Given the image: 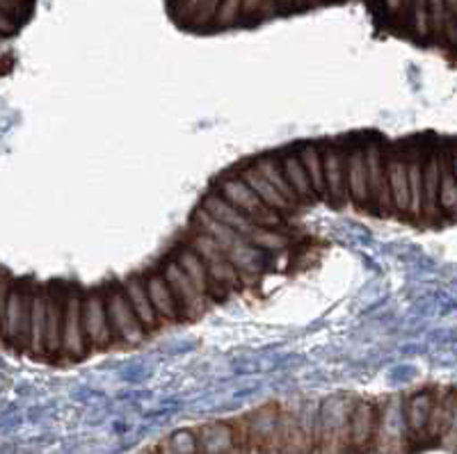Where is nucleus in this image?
<instances>
[{
	"mask_svg": "<svg viewBox=\"0 0 457 454\" xmlns=\"http://www.w3.org/2000/svg\"><path fill=\"white\" fill-rule=\"evenodd\" d=\"M354 404L348 395H337L322 402L320 407V454H345L348 452L350 420H353Z\"/></svg>",
	"mask_w": 457,
	"mask_h": 454,
	"instance_id": "f257e3e1",
	"label": "nucleus"
},
{
	"mask_svg": "<svg viewBox=\"0 0 457 454\" xmlns=\"http://www.w3.org/2000/svg\"><path fill=\"white\" fill-rule=\"evenodd\" d=\"M218 194H222L228 203H234L236 208H240L243 212H247L250 217H254V222L261 227L275 228L281 224L279 212L272 210V208L265 206L261 202V196L252 190L247 183L240 178V176H228L218 183Z\"/></svg>",
	"mask_w": 457,
	"mask_h": 454,
	"instance_id": "f03ea898",
	"label": "nucleus"
},
{
	"mask_svg": "<svg viewBox=\"0 0 457 454\" xmlns=\"http://www.w3.org/2000/svg\"><path fill=\"white\" fill-rule=\"evenodd\" d=\"M105 297V310H108V322L112 335H117L120 341H124L126 345H137V343L145 341V326H142L140 318L130 306L129 297H126L124 288L114 290L110 288Z\"/></svg>",
	"mask_w": 457,
	"mask_h": 454,
	"instance_id": "7ed1b4c3",
	"label": "nucleus"
},
{
	"mask_svg": "<svg viewBox=\"0 0 457 454\" xmlns=\"http://www.w3.org/2000/svg\"><path fill=\"white\" fill-rule=\"evenodd\" d=\"M89 350L83 325V294L67 290L64 297V331H62V357L83 359Z\"/></svg>",
	"mask_w": 457,
	"mask_h": 454,
	"instance_id": "20e7f679",
	"label": "nucleus"
},
{
	"mask_svg": "<svg viewBox=\"0 0 457 454\" xmlns=\"http://www.w3.org/2000/svg\"><path fill=\"white\" fill-rule=\"evenodd\" d=\"M161 274L165 277L167 285H170L171 294H174V300H177L181 318H197L204 310L206 297L195 288L193 279L187 277L186 269H183L177 260H167V263L162 265Z\"/></svg>",
	"mask_w": 457,
	"mask_h": 454,
	"instance_id": "39448f33",
	"label": "nucleus"
},
{
	"mask_svg": "<svg viewBox=\"0 0 457 454\" xmlns=\"http://www.w3.org/2000/svg\"><path fill=\"white\" fill-rule=\"evenodd\" d=\"M379 432V413L375 404L357 402L350 420L348 452L345 454H369L370 448L378 443Z\"/></svg>",
	"mask_w": 457,
	"mask_h": 454,
	"instance_id": "423d86ee",
	"label": "nucleus"
},
{
	"mask_svg": "<svg viewBox=\"0 0 457 454\" xmlns=\"http://www.w3.org/2000/svg\"><path fill=\"white\" fill-rule=\"evenodd\" d=\"M279 418L281 409L275 404L259 409L245 418V429L250 436V445L263 454L277 452V441H279Z\"/></svg>",
	"mask_w": 457,
	"mask_h": 454,
	"instance_id": "0eeeda50",
	"label": "nucleus"
},
{
	"mask_svg": "<svg viewBox=\"0 0 457 454\" xmlns=\"http://www.w3.org/2000/svg\"><path fill=\"white\" fill-rule=\"evenodd\" d=\"M199 454H247L252 445L240 441L236 425L213 423L197 433Z\"/></svg>",
	"mask_w": 457,
	"mask_h": 454,
	"instance_id": "6e6552de",
	"label": "nucleus"
},
{
	"mask_svg": "<svg viewBox=\"0 0 457 454\" xmlns=\"http://www.w3.org/2000/svg\"><path fill=\"white\" fill-rule=\"evenodd\" d=\"M83 325L92 350H105L110 345L112 329L105 310V297L101 293H87L83 297Z\"/></svg>",
	"mask_w": 457,
	"mask_h": 454,
	"instance_id": "1a4fd4ad",
	"label": "nucleus"
},
{
	"mask_svg": "<svg viewBox=\"0 0 457 454\" xmlns=\"http://www.w3.org/2000/svg\"><path fill=\"white\" fill-rule=\"evenodd\" d=\"M366 167H369V192L370 202L375 203L382 215H389L395 210L394 202H391V190H389V176H386V165L382 161V151L378 144L366 146Z\"/></svg>",
	"mask_w": 457,
	"mask_h": 454,
	"instance_id": "9d476101",
	"label": "nucleus"
},
{
	"mask_svg": "<svg viewBox=\"0 0 457 454\" xmlns=\"http://www.w3.org/2000/svg\"><path fill=\"white\" fill-rule=\"evenodd\" d=\"M46 320H48V285L32 288L30 306V338L26 354L35 359H46Z\"/></svg>",
	"mask_w": 457,
	"mask_h": 454,
	"instance_id": "9b49d317",
	"label": "nucleus"
},
{
	"mask_svg": "<svg viewBox=\"0 0 457 454\" xmlns=\"http://www.w3.org/2000/svg\"><path fill=\"white\" fill-rule=\"evenodd\" d=\"M202 210H206L208 215L215 217L218 222L227 224V227L236 228L238 233H243L245 238H250V233L256 231L259 224L254 222V217H250L247 212H243L240 208H236L234 203H228L222 194H208L202 199Z\"/></svg>",
	"mask_w": 457,
	"mask_h": 454,
	"instance_id": "f8f14e48",
	"label": "nucleus"
},
{
	"mask_svg": "<svg viewBox=\"0 0 457 454\" xmlns=\"http://www.w3.org/2000/svg\"><path fill=\"white\" fill-rule=\"evenodd\" d=\"M64 297L67 290L48 285V320H46V359L62 357L64 331Z\"/></svg>",
	"mask_w": 457,
	"mask_h": 454,
	"instance_id": "ddd939ff",
	"label": "nucleus"
},
{
	"mask_svg": "<svg viewBox=\"0 0 457 454\" xmlns=\"http://www.w3.org/2000/svg\"><path fill=\"white\" fill-rule=\"evenodd\" d=\"M345 190L357 206H366L370 202L369 167H366L364 149H354L345 155Z\"/></svg>",
	"mask_w": 457,
	"mask_h": 454,
	"instance_id": "4468645a",
	"label": "nucleus"
},
{
	"mask_svg": "<svg viewBox=\"0 0 457 454\" xmlns=\"http://www.w3.org/2000/svg\"><path fill=\"white\" fill-rule=\"evenodd\" d=\"M435 398L430 391L414 392L410 400L405 402V423H407V433L411 439H426L428 425H430L432 407H435Z\"/></svg>",
	"mask_w": 457,
	"mask_h": 454,
	"instance_id": "2eb2a0df",
	"label": "nucleus"
},
{
	"mask_svg": "<svg viewBox=\"0 0 457 454\" xmlns=\"http://www.w3.org/2000/svg\"><path fill=\"white\" fill-rule=\"evenodd\" d=\"M142 281H145V288L149 293V300L154 304V309H156L158 318L167 322H177L181 318V313H179L177 300H174V294H171L165 277L162 274H149Z\"/></svg>",
	"mask_w": 457,
	"mask_h": 454,
	"instance_id": "dca6fc26",
	"label": "nucleus"
},
{
	"mask_svg": "<svg viewBox=\"0 0 457 454\" xmlns=\"http://www.w3.org/2000/svg\"><path fill=\"white\" fill-rule=\"evenodd\" d=\"M322 176H325V194L332 203H341L345 196V162L332 146L322 151Z\"/></svg>",
	"mask_w": 457,
	"mask_h": 454,
	"instance_id": "f3484780",
	"label": "nucleus"
},
{
	"mask_svg": "<svg viewBox=\"0 0 457 454\" xmlns=\"http://www.w3.org/2000/svg\"><path fill=\"white\" fill-rule=\"evenodd\" d=\"M240 178H243V181L261 196V202H263L268 208H272V210L288 212L291 208H295L291 202H288V199H284V196L279 194V190H277V187L272 186L268 178H265V176L259 174V169H256L254 165L245 167L243 174H240Z\"/></svg>",
	"mask_w": 457,
	"mask_h": 454,
	"instance_id": "a211bd4d",
	"label": "nucleus"
},
{
	"mask_svg": "<svg viewBox=\"0 0 457 454\" xmlns=\"http://www.w3.org/2000/svg\"><path fill=\"white\" fill-rule=\"evenodd\" d=\"M193 227H195V231L213 235V238L218 240V243L222 244L227 252H228V249H234L236 244H240V243H245V240H247L243 233H238L236 228L227 227V224L218 222L215 217H211L206 210H202V208H197V210H195Z\"/></svg>",
	"mask_w": 457,
	"mask_h": 454,
	"instance_id": "6ab92c4d",
	"label": "nucleus"
},
{
	"mask_svg": "<svg viewBox=\"0 0 457 454\" xmlns=\"http://www.w3.org/2000/svg\"><path fill=\"white\" fill-rule=\"evenodd\" d=\"M124 293H126V297H129L133 310L137 313V318H140L145 331L158 329V320H161V318H158L156 309H154V304H151L149 293H146V288H145V281L129 279L124 284Z\"/></svg>",
	"mask_w": 457,
	"mask_h": 454,
	"instance_id": "aec40b11",
	"label": "nucleus"
},
{
	"mask_svg": "<svg viewBox=\"0 0 457 454\" xmlns=\"http://www.w3.org/2000/svg\"><path fill=\"white\" fill-rule=\"evenodd\" d=\"M410 161L394 158L386 162V176H389V190L394 208L400 212H410V176H407Z\"/></svg>",
	"mask_w": 457,
	"mask_h": 454,
	"instance_id": "412c9836",
	"label": "nucleus"
},
{
	"mask_svg": "<svg viewBox=\"0 0 457 454\" xmlns=\"http://www.w3.org/2000/svg\"><path fill=\"white\" fill-rule=\"evenodd\" d=\"M439 181H442V155H432L423 162V215L432 217L439 210Z\"/></svg>",
	"mask_w": 457,
	"mask_h": 454,
	"instance_id": "4be33fe9",
	"label": "nucleus"
},
{
	"mask_svg": "<svg viewBox=\"0 0 457 454\" xmlns=\"http://www.w3.org/2000/svg\"><path fill=\"white\" fill-rule=\"evenodd\" d=\"M281 169H284L286 178H288L291 187L295 190L300 203L312 202V199H318L316 192H313L312 181H309L307 169H304V165H302L300 155H297V153L284 155V158H281Z\"/></svg>",
	"mask_w": 457,
	"mask_h": 454,
	"instance_id": "5701e85b",
	"label": "nucleus"
},
{
	"mask_svg": "<svg viewBox=\"0 0 457 454\" xmlns=\"http://www.w3.org/2000/svg\"><path fill=\"white\" fill-rule=\"evenodd\" d=\"M177 260L179 265H181L183 269H186V274L193 279L195 288L199 290V293L206 297V294H211V277H208V269H206V263H204V259L199 256L197 252H195L190 244L183 249H179L177 252Z\"/></svg>",
	"mask_w": 457,
	"mask_h": 454,
	"instance_id": "b1692460",
	"label": "nucleus"
},
{
	"mask_svg": "<svg viewBox=\"0 0 457 454\" xmlns=\"http://www.w3.org/2000/svg\"><path fill=\"white\" fill-rule=\"evenodd\" d=\"M254 167L259 169L261 176H265L268 181L272 183V186L279 190V194L284 196V199H288V202L293 203V206H297L300 203V199H297L295 190L291 187V183H288V178H286L284 169H281V161H275V158H259V161L254 162Z\"/></svg>",
	"mask_w": 457,
	"mask_h": 454,
	"instance_id": "393cba45",
	"label": "nucleus"
},
{
	"mask_svg": "<svg viewBox=\"0 0 457 454\" xmlns=\"http://www.w3.org/2000/svg\"><path fill=\"white\" fill-rule=\"evenodd\" d=\"M297 155H300L302 165H304V169H307V176H309V181H312V186H313V192H316V196L320 199V196L325 194V176H322V151L318 149L316 144H304L300 151H297Z\"/></svg>",
	"mask_w": 457,
	"mask_h": 454,
	"instance_id": "a878e982",
	"label": "nucleus"
},
{
	"mask_svg": "<svg viewBox=\"0 0 457 454\" xmlns=\"http://www.w3.org/2000/svg\"><path fill=\"white\" fill-rule=\"evenodd\" d=\"M227 256L240 274H256L261 269V265H263V260H261V249L254 247L250 240H245V243L236 244L234 249H228Z\"/></svg>",
	"mask_w": 457,
	"mask_h": 454,
	"instance_id": "bb28decb",
	"label": "nucleus"
},
{
	"mask_svg": "<svg viewBox=\"0 0 457 454\" xmlns=\"http://www.w3.org/2000/svg\"><path fill=\"white\" fill-rule=\"evenodd\" d=\"M439 210H457V181L448 158H442V181H439Z\"/></svg>",
	"mask_w": 457,
	"mask_h": 454,
	"instance_id": "cd10ccee",
	"label": "nucleus"
},
{
	"mask_svg": "<svg viewBox=\"0 0 457 454\" xmlns=\"http://www.w3.org/2000/svg\"><path fill=\"white\" fill-rule=\"evenodd\" d=\"M410 176V215H423V162L410 161L407 165Z\"/></svg>",
	"mask_w": 457,
	"mask_h": 454,
	"instance_id": "c85d7f7f",
	"label": "nucleus"
},
{
	"mask_svg": "<svg viewBox=\"0 0 457 454\" xmlns=\"http://www.w3.org/2000/svg\"><path fill=\"white\" fill-rule=\"evenodd\" d=\"M170 445L177 454H199L197 433L187 432V429H179L170 436Z\"/></svg>",
	"mask_w": 457,
	"mask_h": 454,
	"instance_id": "c756f323",
	"label": "nucleus"
},
{
	"mask_svg": "<svg viewBox=\"0 0 457 454\" xmlns=\"http://www.w3.org/2000/svg\"><path fill=\"white\" fill-rule=\"evenodd\" d=\"M250 240L254 247L261 249H279L286 244V238H281L277 231H270V228H256V231L250 233Z\"/></svg>",
	"mask_w": 457,
	"mask_h": 454,
	"instance_id": "7c9ffc66",
	"label": "nucleus"
},
{
	"mask_svg": "<svg viewBox=\"0 0 457 454\" xmlns=\"http://www.w3.org/2000/svg\"><path fill=\"white\" fill-rule=\"evenodd\" d=\"M156 454H177V452H174V448H171V445H170V439H165L156 448Z\"/></svg>",
	"mask_w": 457,
	"mask_h": 454,
	"instance_id": "2f4dec72",
	"label": "nucleus"
},
{
	"mask_svg": "<svg viewBox=\"0 0 457 454\" xmlns=\"http://www.w3.org/2000/svg\"><path fill=\"white\" fill-rule=\"evenodd\" d=\"M451 167H453V176H455V181H457V151L453 153V158H451Z\"/></svg>",
	"mask_w": 457,
	"mask_h": 454,
	"instance_id": "473e14b6",
	"label": "nucleus"
}]
</instances>
